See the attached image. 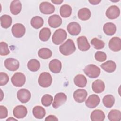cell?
Returning a JSON list of instances; mask_svg holds the SVG:
<instances>
[{"label": "cell", "mask_w": 121, "mask_h": 121, "mask_svg": "<svg viewBox=\"0 0 121 121\" xmlns=\"http://www.w3.org/2000/svg\"><path fill=\"white\" fill-rule=\"evenodd\" d=\"M76 49L75 43L73 41L70 39H68L59 47L60 52L65 56H68L72 54L76 51Z\"/></svg>", "instance_id": "6da1fadb"}, {"label": "cell", "mask_w": 121, "mask_h": 121, "mask_svg": "<svg viewBox=\"0 0 121 121\" xmlns=\"http://www.w3.org/2000/svg\"><path fill=\"white\" fill-rule=\"evenodd\" d=\"M67 36V32L65 30L61 28L58 29L53 33L52 36V41L55 44H60L66 39Z\"/></svg>", "instance_id": "7a4b0ae2"}, {"label": "cell", "mask_w": 121, "mask_h": 121, "mask_svg": "<svg viewBox=\"0 0 121 121\" xmlns=\"http://www.w3.org/2000/svg\"><path fill=\"white\" fill-rule=\"evenodd\" d=\"M84 72L88 77L94 78H97L100 74V69L97 66L94 64H89L85 67Z\"/></svg>", "instance_id": "3957f363"}, {"label": "cell", "mask_w": 121, "mask_h": 121, "mask_svg": "<svg viewBox=\"0 0 121 121\" xmlns=\"http://www.w3.org/2000/svg\"><path fill=\"white\" fill-rule=\"evenodd\" d=\"M52 77L51 74L48 72L42 73L38 78V83L43 87H48L51 86L52 83Z\"/></svg>", "instance_id": "277c9868"}, {"label": "cell", "mask_w": 121, "mask_h": 121, "mask_svg": "<svg viewBox=\"0 0 121 121\" xmlns=\"http://www.w3.org/2000/svg\"><path fill=\"white\" fill-rule=\"evenodd\" d=\"M12 84L16 87L22 86L26 82V77L21 72L15 73L11 79Z\"/></svg>", "instance_id": "5b68a950"}, {"label": "cell", "mask_w": 121, "mask_h": 121, "mask_svg": "<svg viewBox=\"0 0 121 121\" xmlns=\"http://www.w3.org/2000/svg\"><path fill=\"white\" fill-rule=\"evenodd\" d=\"M11 31L14 37L16 38H20L25 35L26 28L23 24L17 23L14 24L12 27Z\"/></svg>", "instance_id": "8992f818"}, {"label": "cell", "mask_w": 121, "mask_h": 121, "mask_svg": "<svg viewBox=\"0 0 121 121\" xmlns=\"http://www.w3.org/2000/svg\"><path fill=\"white\" fill-rule=\"evenodd\" d=\"M4 65L5 68L12 71H15L18 69L19 67V62L18 60L14 58H8L4 61Z\"/></svg>", "instance_id": "52a82bcc"}, {"label": "cell", "mask_w": 121, "mask_h": 121, "mask_svg": "<svg viewBox=\"0 0 121 121\" xmlns=\"http://www.w3.org/2000/svg\"><path fill=\"white\" fill-rule=\"evenodd\" d=\"M17 95L18 100L22 103L28 102L30 100L31 96L30 91L25 88L19 89L17 91Z\"/></svg>", "instance_id": "ba28073f"}, {"label": "cell", "mask_w": 121, "mask_h": 121, "mask_svg": "<svg viewBox=\"0 0 121 121\" xmlns=\"http://www.w3.org/2000/svg\"><path fill=\"white\" fill-rule=\"evenodd\" d=\"M67 100V95L63 93L60 92L56 94L54 96L52 104V107L57 109L64 104Z\"/></svg>", "instance_id": "9c48e42d"}, {"label": "cell", "mask_w": 121, "mask_h": 121, "mask_svg": "<svg viewBox=\"0 0 121 121\" xmlns=\"http://www.w3.org/2000/svg\"><path fill=\"white\" fill-rule=\"evenodd\" d=\"M87 95V91L84 89H78L74 91L73 98L75 101L78 103L84 102Z\"/></svg>", "instance_id": "30bf717a"}, {"label": "cell", "mask_w": 121, "mask_h": 121, "mask_svg": "<svg viewBox=\"0 0 121 121\" xmlns=\"http://www.w3.org/2000/svg\"><path fill=\"white\" fill-rule=\"evenodd\" d=\"M39 9L41 13L44 14H51L55 11L54 6L47 1L42 2L39 6Z\"/></svg>", "instance_id": "8fae6325"}, {"label": "cell", "mask_w": 121, "mask_h": 121, "mask_svg": "<svg viewBox=\"0 0 121 121\" xmlns=\"http://www.w3.org/2000/svg\"><path fill=\"white\" fill-rule=\"evenodd\" d=\"M120 14V10L118 7L116 5H112L109 7L105 13L106 17L110 19L117 18Z\"/></svg>", "instance_id": "7c38bea8"}, {"label": "cell", "mask_w": 121, "mask_h": 121, "mask_svg": "<svg viewBox=\"0 0 121 121\" xmlns=\"http://www.w3.org/2000/svg\"><path fill=\"white\" fill-rule=\"evenodd\" d=\"M13 113L15 118L18 119L23 118L27 115V110L24 105H17L14 108Z\"/></svg>", "instance_id": "4fadbf2b"}, {"label": "cell", "mask_w": 121, "mask_h": 121, "mask_svg": "<svg viewBox=\"0 0 121 121\" xmlns=\"http://www.w3.org/2000/svg\"><path fill=\"white\" fill-rule=\"evenodd\" d=\"M77 41L79 50L81 51H86L89 49L90 45L86 36H80L78 37L77 39Z\"/></svg>", "instance_id": "5bb4252c"}, {"label": "cell", "mask_w": 121, "mask_h": 121, "mask_svg": "<svg viewBox=\"0 0 121 121\" xmlns=\"http://www.w3.org/2000/svg\"><path fill=\"white\" fill-rule=\"evenodd\" d=\"M110 49L114 52L120 51L121 49V40L118 37L112 38L108 43Z\"/></svg>", "instance_id": "9a60e30c"}, {"label": "cell", "mask_w": 121, "mask_h": 121, "mask_svg": "<svg viewBox=\"0 0 121 121\" xmlns=\"http://www.w3.org/2000/svg\"><path fill=\"white\" fill-rule=\"evenodd\" d=\"M100 102L99 97L96 95L93 94L88 97L85 102V104L88 108H94L99 104Z\"/></svg>", "instance_id": "2e32d148"}, {"label": "cell", "mask_w": 121, "mask_h": 121, "mask_svg": "<svg viewBox=\"0 0 121 121\" xmlns=\"http://www.w3.org/2000/svg\"><path fill=\"white\" fill-rule=\"evenodd\" d=\"M68 33L72 35H77L81 31L80 25L76 22H72L69 23L67 27Z\"/></svg>", "instance_id": "e0dca14e"}, {"label": "cell", "mask_w": 121, "mask_h": 121, "mask_svg": "<svg viewBox=\"0 0 121 121\" xmlns=\"http://www.w3.org/2000/svg\"><path fill=\"white\" fill-rule=\"evenodd\" d=\"M61 62L57 59H53L49 62V68L51 72L54 73H59L61 69Z\"/></svg>", "instance_id": "ac0fdd59"}, {"label": "cell", "mask_w": 121, "mask_h": 121, "mask_svg": "<svg viewBox=\"0 0 121 121\" xmlns=\"http://www.w3.org/2000/svg\"><path fill=\"white\" fill-rule=\"evenodd\" d=\"M48 23L50 26L52 28L59 27L62 24V19L58 15H53L51 16L48 20Z\"/></svg>", "instance_id": "d6986e66"}, {"label": "cell", "mask_w": 121, "mask_h": 121, "mask_svg": "<svg viewBox=\"0 0 121 121\" xmlns=\"http://www.w3.org/2000/svg\"><path fill=\"white\" fill-rule=\"evenodd\" d=\"M92 88L95 93H101L104 90L105 85L102 80L97 79L93 82Z\"/></svg>", "instance_id": "ffe728a7"}, {"label": "cell", "mask_w": 121, "mask_h": 121, "mask_svg": "<svg viewBox=\"0 0 121 121\" xmlns=\"http://www.w3.org/2000/svg\"><path fill=\"white\" fill-rule=\"evenodd\" d=\"M22 9V4L19 0H13L12 1L10 5V12L14 15H16L18 14Z\"/></svg>", "instance_id": "44dd1931"}, {"label": "cell", "mask_w": 121, "mask_h": 121, "mask_svg": "<svg viewBox=\"0 0 121 121\" xmlns=\"http://www.w3.org/2000/svg\"><path fill=\"white\" fill-rule=\"evenodd\" d=\"M101 67L106 72L112 73L114 72L116 68V63L112 60H109L101 65Z\"/></svg>", "instance_id": "7402d4cb"}, {"label": "cell", "mask_w": 121, "mask_h": 121, "mask_svg": "<svg viewBox=\"0 0 121 121\" xmlns=\"http://www.w3.org/2000/svg\"><path fill=\"white\" fill-rule=\"evenodd\" d=\"M74 82L76 86L79 87H85L87 84V79L86 77L82 74L76 75L74 78Z\"/></svg>", "instance_id": "603a6c76"}, {"label": "cell", "mask_w": 121, "mask_h": 121, "mask_svg": "<svg viewBox=\"0 0 121 121\" xmlns=\"http://www.w3.org/2000/svg\"><path fill=\"white\" fill-rule=\"evenodd\" d=\"M104 33L108 35H113L116 31V27L115 24L111 22L105 23L103 26Z\"/></svg>", "instance_id": "cb8c5ba5"}, {"label": "cell", "mask_w": 121, "mask_h": 121, "mask_svg": "<svg viewBox=\"0 0 121 121\" xmlns=\"http://www.w3.org/2000/svg\"><path fill=\"white\" fill-rule=\"evenodd\" d=\"M90 118L92 121H103L105 119V114L100 110H95L92 112Z\"/></svg>", "instance_id": "d4e9b609"}, {"label": "cell", "mask_w": 121, "mask_h": 121, "mask_svg": "<svg viewBox=\"0 0 121 121\" xmlns=\"http://www.w3.org/2000/svg\"><path fill=\"white\" fill-rule=\"evenodd\" d=\"M33 114L37 119H43L45 115L46 112L44 108L40 106H35L33 109Z\"/></svg>", "instance_id": "484cf974"}, {"label": "cell", "mask_w": 121, "mask_h": 121, "mask_svg": "<svg viewBox=\"0 0 121 121\" xmlns=\"http://www.w3.org/2000/svg\"><path fill=\"white\" fill-rule=\"evenodd\" d=\"M91 15L90 10L86 8H83L80 9L78 13V17L81 20L85 21L89 19Z\"/></svg>", "instance_id": "4316f807"}, {"label": "cell", "mask_w": 121, "mask_h": 121, "mask_svg": "<svg viewBox=\"0 0 121 121\" xmlns=\"http://www.w3.org/2000/svg\"><path fill=\"white\" fill-rule=\"evenodd\" d=\"M51 35L50 29L48 27L43 28L39 32V37L41 41L46 42L49 40Z\"/></svg>", "instance_id": "83f0119b"}, {"label": "cell", "mask_w": 121, "mask_h": 121, "mask_svg": "<svg viewBox=\"0 0 121 121\" xmlns=\"http://www.w3.org/2000/svg\"><path fill=\"white\" fill-rule=\"evenodd\" d=\"M72 13L71 7L67 4H64L61 6L60 9V13L63 17H69Z\"/></svg>", "instance_id": "f1b7e54d"}, {"label": "cell", "mask_w": 121, "mask_h": 121, "mask_svg": "<svg viewBox=\"0 0 121 121\" xmlns=\"http://www.w3.org/2000/svg\"><path fill=\"white\" fill-rule=\"evenodd\" d=\"M12 22V18L9 15H3L0 17L1 26L4 28H8L10 26Z\"/></svg>", "instance_id": "f546056e"}, {"label": "cell", "mask_w": 121, "mask_h": 121, "mask_svg": "<svg viewBox=\"0 0 121 121\" xmlns=\"http://www.w3.org/2000/svg\"><path fill=\"white\" fill-rule=\"evenodd\" d=\"M40 67V63L36 59H31L27 63V68L31 71L35 72L39 69Z\"/></svg>", "instance_id": "4dcf8cb0"}, {"label": "cell", "mask_w": 121, "mask_h": 121, "mask_svg": "<svg viewBox=\"0 0 121 121\" xmlns=\"http://www.w3.org/2000/svg\"><path fill=\"white\" fill-rule=\"evenodd\" d=\"M108 118L111 121H119L121 119V112L118 110H112L108 113Z\"/></svg>", "instance_id": "1f68e13d"}, {"label": "cell", "mask_w": 121, "mask_h": 121, "mask_svg": "<svg viewBox=\"0 0 121 121\" xmlns=\"http://www.w3.org/2000/svg\"><path fill=\"white\" fill-rule=\"evenodd\" d=\"M43 24V19L39 16H35L33 17L31 20V25L35 29H38L41 27Z\"/></svg>", "instance_id": "d6a6232c"}, {"label": "cell", "mask_w": 121, "mask_h": 121, "mask_svg": "<svg viewBox=\"0 0 121 121\" xmlns=\"http://www.w3.org/2000/svg\"><path fill=\"white\" fill-rule=\"evenodd\" d=\"M114 97L111 95H107L103 99V104L107 108H111L114 104Z\"/></svg>", "instance_id": "836d02e7"}, {"label": "cell", "mask_w": 121, "mask_h": 121, "mask_svg": "<svg viewBox=\"0 0 121 121\" xmlns=\"http://www.w3.org/2000/svg\"><path fill=\"white\" fill-rule=\"evenodd\" d=\"M38 55L40 58L43 59H47L52 56V52L48 48H43L38 51Z\"/></svg>", "instance_id": "e575fe53"}, {"label": "cell", "mask_w": 121, "mask_h": 121, "mask_svg": "<svg viewBox=\"0 0 121 121\" xmlns=\"http://www.w3.org/2000/svg\"><path fill=\"white\" fill-rule=\"evenodd\" d=\"M91 44L93 47L96 50H100L103 49L105 43L104 41L97 39V38H94L91 41Z\"/></svg>", "instance_id": "d590c367"}, {"label": "cell", "mask_w": 121, "mask_h": 121, "mask_svg": "<svg viewBox=\"0 0 121 121\" xmlns=\"http://www.w3.org/2000/svg\"><path fill=\"white\" fill-rule=\"evenodd\" d=\"M53 97L52 95L49 94L44 95L41 98L42 104L46 107L49 106L52 102Z\"/></svg>", "instance_id": "8d00e7d4"}, {"label": "cell", "mask_w": 121, "mask_h": 121, "mask_svg": "<svg viewBox=\"0 0 121 121\" xmlns=\"http://www.w3.org/2000/svg\"><path fill=\"white\" fill-rule=\"evenodd\" d=\"M0 54L1 56H5L9 54L10 52L8 45L4 42H1L0 43Z\"/></svg>", "instance_id": "74e56055"}, {"label": "cell", "mask_w": 121, "mask_h": 121, "mask_svg": "<svg viewBox=\"0 0 121 121\" xmlns=\"http://www.w3.org/2000/svg\"><path fill=\"white\" fill-rule=\"evenodd\" d=\"M95 58L96 60L100 62H102L106 60L107 56L106 54L104 52L97 51L95 54Z\"/></svg>", "instance_id": "f35d334b"}, {"label": "cell", "mask_w": 121, "mask_h": 121, "mask_svg": "<svg viewBox=\"0 0 121 121\" xmlns=\"http://www.w3.org/2000/svg\"><path fill=\"white\" fill-rule=\"evenodd\" d=\"M9 80V76L4 72L0 73V85L1 86L6 85Z\"/></svg>", "instance_id": "ab89813d"}, {"label": "cell", "mask_w": 121, "mask_h": 121, "mask_svg": "<svg viewBox=\"0 0 121 121\" xmlns=\"http://www.w3.org/2000/svg\"><path fill=\"white\" fill-rule=\"evenodd\" d=\"M8 116V110L4 106H0V119H4Z\"/></svg>", "instance_id": "60d3db41"}, {"label": "cell", "mask_w": 121, "mask_h": 121, "mask_svg": "<svg viewBox=\"0 0 121 121\" xmlns=\"http://www.w3.org/2000/svg\"><path fill=\"white\" fill-rule=\"evenodd\" d=\"M45 121H58V119H57V118L53 115H50L49 116H48L45 119Z\"/></svg>", "instance_id": "b9f144b4"}, {"label": "cell", "mask_w": 121, "mask_h": 121, "mask_svg": "<svg viewBox=\"0 0 121 121\" xmlns=\"http://www.w3.org/2000/svg\"><path fill=\"white\" fill-rule=\"evenodd\" d=\"M88 1L89 3H90L92 5H97V4H98L101 1V0H89Z\"/></svg>", "instance_id": "7bdbcfd3"}, {"label": "cell", "mask_w": 121, "mask_h": 121, "mask_svg": "<svg viewBox=\"0 0 121 121\" xmlns=\"http://www.w3.org/2000/svg\"><path fill=\"white\" fill-rule=\"evenodd\" d=\"M63 0H51L52 2L55 4H57V5L60 4L61 3L63 2Z\"/></svg>", "instance_id": "ee69618b"}, {"label": "cell", "mask_w": 121, "mask_h": 121, "mask_svg": "<svg viewBox=\"0 0 121 121\" xmlns=\"http://www.w3.org/2000/svg\"><path fill=\"white\" fill-rule=\"evenodd\" d=\"M6 121H17V119H16L13 118L12 117H9V118L7 119L6 120Z\"/></svg>", "instance_id": "f6af8a7d"}]
</instances>
